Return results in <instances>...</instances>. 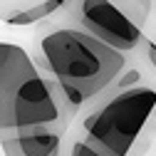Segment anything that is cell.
I'll list each match as a JSON object with an SVG mask.
<instances>
[{
	"instance_id": "8992f818",
	"label": "cell",
	"mask_w": 156,
	"mask_h": 156,
	"mask_svg": "<svg viewBox=\"0 0 156 156\" xmlns=\"http://www.w3.org/2000/svg\"><path fill=\"white\" fill-rule=\"evenodd\" d=\"M67 0H40V3H35V5H27L23 10H17L15 15L8 17V25H17V27H25V25H35V23H42L47 20V17L57 15L62 8H65Z\"/></svg>"
},
{
	"instance_id": "7a4b0ae2",
	"label": "cell",
	"mask_w": 156,
	"mask_h": 156,
	"mask_svg": "<svg viewBox=\"0 0 156 156\" xmlns=\"http://www.w3.org/2000/svg\"><path fill=\"white\" fill-rule=\"evenodd\" d=\"M62 89L12 42H0V136L72 122Z\"/></svg>"
},
{
	"instance_id": "52a82bcc",
	"label": "cell",
	"mask_w": 156,
	"mask_h": 156,
	"mask_svg": "<svg viewBox=\"0 0 156 156\" xmlns=\"http://www.w3.org/2000/svg\"><path fill=\"white\" fill-rule=\"evenodd\" d=\"M109 3L119 10L124 17H129L139 30L146 27L149 15H151V0H109Z\"/></svg>"
},
{
	"instance_id": "9c48e42d",
	"label": "cell",
	"mask_w": 156,
	"mask_h": 156,
	"mask_svg": "<svg viewBox=\"0 0 156 156\" xmlns=\"http://www.w3.org/2000/svg\"><path fill=\"white\" fill-rule=\"evenodd\" d=\"M67 156H112L104 149H99L94 141H89L87 136H74L72 144H67Z\"/></svg>"
},
{
	"instance_id": "6da1fadb",
	"label": "cell",
	"mask_w": 156,
	"mask_h": 156,
	"mask_svg": "<svg viewBox=\"0 0 156 156\" xmlns=\"http://www.w3.org/2000/svg\"><path fill=\"white\" fill-rule=\"evenodd\" d=\"M35 65L62 89L67 107L80 112L114 87L126 69L129 57L82 30L57 25L45 27L37 35Z\"/></svg>"
},
{
	"instance_id": "8fae6325",
	"label": "cell",
	"mask_w": 156,
	"mask_h": 156,
	"mask_svg": "<svg viewBox=\"0 0 156 156\" xmlns=\"http://www.w3.org/2000/svg\"><path fill=\"white\" fill-rule=\"evenodd\" d=\"M0 151H3V149H0Z\"/></svg>"
},
{
	"instance_id": "3957f363",
	"label": "cell",
	"mask_w": 156,
	"mask_h": 156,
	"mask_svg": "<svg viewBox=\"0 0 156 156\" xmlns=\"http://www.w3.org/2000/svg\"><path fill=\"white\" fill-rule=\"evenodd\" d=\"M156 112V87L144 84L126 92H114L82 116V134L112 156H129L139 134Z\"/></svg>"
},
{
	"instance_id": "5b68a950",
	"label": "cell",
	"mask_w": 156,
	"mask_h": 156,
	"mask_svg": "<svg viewBox=\"0 0 156 156\" xmlns=\"http://www.w3.org/2000/svg\"><path fill=\"white\" fill-rule=\"evenodd\" d=\"M67 129L69 122H60L23 134H5L0 136V149L3 156H62L67 149Z\"/></svg>"
},
{
	"instance_id": "277c9868",
	"label": "cell",
	"mask_w": 156,
	"mask_h": 156,
	"mask_svg": "<svg viewBox=\"0 0 156 156\" xmlns=\"http://www.w3.org/2000/svg\"><path fill=\"white\" fill-rule=\"evenodd\" d=\"M60 15L67 27L82 30L122 55L134 52L144 40V30L124 17L109 0H67Z\"/></svg>"
},
{
	"instance_id": "30bf717a",
	"label": "cell",
	"mask_w": 156,
	"mask_h": 156,
	"mask_svg": "<svg viewBox=\"0 0 156 156\" xmlns=\"http://www.w3.org/2000/svg\"><path fill=\"white\" fill-rule=\"evenodd\" d=\"M141 47H144V60L149 62V67H151L154 74H156V42H154V40H146V37H144Z\"/></svg>"
},
{
	"instance_id": "ba28073f",
	"label": "cell",
	"mask_w": 156,
	"mask_h": 156,
	"mask_svg": "<svg viewBox=\"0 0 156 156\" xmlns=\"http://www.w3.org/2000/svg\"><path fill=\"white\" fill-rule=\"evenodd\" d=\"M154 144H156V112H154V116L149 119V124L144 126V131L139 134L136 144L131 146L129 156H146V154L151 151V146H154Z\"/></svg>"
}]
</instances>
